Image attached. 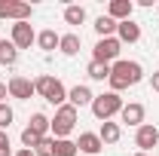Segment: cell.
<instances>
[{"label": "cell", "mask_w": 159, "mask_h": 156, "mask_svg": "<svg viewBox=\"0 0 159 156\" xmlns=\"http://www.w3.org/2000/svg\"><path fill=\"white\" fill-rule=\"evenodd\" d=\"M150 89H153V92H159V71H153V74H150Z\"/></svg>", "instance_id": "27"}, {"label": "cell", "mask_w": 159, "mask_h": 156, "mask_svg": "<svg viewBox=\"0 0 159 156\" xmlns=\"http://www.w3.org/2000/svg\"><path fill=\"white\" fill-rule=\"evenodd\" d=\"M28 129H34L37 135H43V138H46V135H49V117H46V113H34Z\"/></svg>", "instance_id": "23"}, {"label": "cell", "mask_w": 159, "mask_h": 156, "mask_svg": "<svg viewBox=\"0 0 159 156\" xmlns=\"http://www.w3.org/2000/svg\"><path fill=\"white\" fill-rule=\"evenodd\" d=\"M34 9L31 3H21V0H0V19H12V21H31Z\"/></svg>", "instance_id": "6"}, {"label": "cell", "mask_w": 159, "mask_h": 156, "mask_svg": "<svg viewBox=\"0 0 159 156\" xmlns=\"http://www.w3.org/2000/svg\"><path fill=\"white\" fill-rule=\"evenodd\" d=\"M9 40H12L16 49H31V43H37V31L31 28V21H16Z\"/></svg>", "instance_id": "7"}, {"label": "cell", "mask_w": 159, "mask_h": 156, "mask_svg": "<svg viewBox=\"0 0 159 156\" xmlns=\"http://www.w3.org/2000/svg\"><path fill=\"white\" fill-rule=\"evenodd\" d=\"M64 21L67 25H83L86 21V9L83 6H64Z\"/></svg>", "instance_id": "22"}, {"label": "cell", "mask_w": 159, "mask_h": 156, "mask_svg": "<svg viewBox=\"0 0 159 156\" xmlns=\"http://www.w3.org/2000/svg\"><path fill=\"white\" fill-rule=\"evenodd\" d=\"M132 12H135V3H132V0H110V3H107V16L113 21H129Z\"/></svg>", "instance_id": "12"}, {"label": "cell", "mask_w": 159, "mask_h": 156, "mask_svg": "<svg viewBox=\"0 0 159 156\" xmlns=\"http://www.w3.org/2000/svg\"><path fill=\"white\" fill-rule=\"evenodd\" d=\"M6 89H9V98H19V101H31V95H37L34 80H28V77H12L6 83Z\"/></svg>", "instance_id": "9"}, {"label": "cell", "mask_w": 159, "mask_h": 156, "mask_svg": "<svg viewBox=\"0 0 159 156\" xmlns=\"http://www.w3.org/2000/svg\"><path fill=\"white\" fill-rule=\"evenodd\" d=\"M40 141H43V135H37L34 129H25V132H21V147H25V150H34Z\"/></svg>", "instance_id": "25"}, {"label": "cell", "mask_w": 159, "mask_h": 156, "mask_svg": "<svg viewBox=\"0 0 159 156\" xmlns=\"http://www.w3.org/2000/svg\"><path fill=\"white\" fill-rule=\"evenodd\" d=\"M16 61H19V49L12 46V40H0V64L12 67Z\"/></svg>", "instance_id": "19"}, {"label": "cell", "mask_w": 159, "mask_h": 156, "mask_svg": "<svg viewBox=\"0 0 159 156\" xmlns=\"http://www.w3.org/2000/svg\"><path fill=\"white\" fill-rule=\"evenodd\" d=\"M74 126H77V107H74V104H61V107H55V117L49 119V132H52V138H70Z\"/></svg>", "instance_id": "3"}, {"label": "cell", "mask_w": 159, "mask_h": 156, "mask_svg": "<svg viewBox=\"0 0 159 156\" xmlns=\"http://www.w3.org/2000/svg\"><path fill=\"white\" fill-rule=\"evenodd\" d=\"M98 138H101V144H119V138H122V126L107 119V122H101Z\"/></svg>", "instance_id": "15"}, {"label": "cell", "mask_w": 159, "mask_h": 156, "mask_svg": "<svg viewBox=\"0 0 159 156\" xmlns=\"http://www.w3.org/2000/svg\"><path fill=\"white\" fill-rule=\"evenodd\" d=\"M0 147H9V135H6L3 129H0Z\"/></svg>", "instance_id": "29"}, {"label": "cell", "mask_w": 159, "mask_h": 156, "mask_svg": "<svg viewBox=\"0 0 159 156\" xmlns=\"http://www.w3.org/2000/svg\"><path fill=\"white\" fill-rule=\"evenodd\" d=\"M144 117H147V110H144V104H138V101L122 104V110H119V119H122L125 126H135V129L144 126Z\"/></svg>", "instance_id": "10"}, {"label": "cell", "mask_w": 159, "mask_h": 156, "mask_svg": "<svg viewBox=\"0 0 159 156\" xmlns=\"http://www.w3.org/2000/svg\"><path fill=\"white\" fill-rule=\"evenodd\" d=\"M119 110H122V98H119L116 92H101V95H95V101H92V113H95V119H101V122L113 119Z\"/></svg>", "instance_id": "4"}, {"label": "cell", "mask_w": 159, "mask_h": 156, "mask_svg": "<svg viewBox=\"0 0 159 156\" xmlns=\"http://www.w3.org/2000/svg\"><path fill=\"white\" fill-rule=\"evenodd\" d=\"M12 156H34V150H25V147H21L19 153H12Z\"/></svg>", "instance_id": "30"}, {"label": "cell", "mask_w": 159, "mask_h": 156, "mask_svg": "<svg viewBox=\"0 0 159 156\" xmlns=\"http://www.w3.org/2000/svg\"><path fill=\"white\" fill-rule=\"evenodd\" d=\"M12 119H16V113H12V107H9V104L3 101V104H0V129L6 132V129L12 126Z\"/></svg>", "instance_id": "26"}, {"label": "cell", "mask_w": 159, "mask_h": 156, "mask_svg": "<svg viewBox=\"0 0 159 156\" xmlns=\"http://www.w3.org/2000/svg\"><path fill=\"white\" fill-rule=\"evenodd\" d=\"M77 147H80V153H83V156H98L101 150H104V144H101L98 132H80Z\"/></svg>", "instance_id": "11"}, {"label": "cell", "mask_w": 159, "mask_h": 156, "mask_svg": "<svg viewBox=\"0 0 159 156\" xmlns=\"http://www.w3.org/2000/svg\"><path fill=\"white\" fill-rule=\"evenodd\" d=\"M141 80H144V67H141L138 61H129V58H119L110 64V92H122V89H129V86H138Z\"/></svg>", "instance_id": "1"}, {"label": "cell", "mask_w": 159, "mask_h": 156, "mask_svg": "<svg viewBox=\"0 0 159 156\" xmlns=\"http://www.w3.org/2000/svg\"><path fill=\"white\" fill-rule=\"evenodd\" d=\"M86 74H89L92 80H98V83H104V80L110 77V64H101V61H89Z\"/></svg>", "instance_id": "21"}, {"label": "cell", "mask_w": 159, "mask_h": 156, "mask_svg": "<svg viewBox=\"0 0 159 156\" xmlns=\"http://www.w3.org/2000/svg\"><path fill=\"white\" fill-rule=\"evenodd\" d=\"M80 46H83V40H80V34H61V40H58V52L61 55H77L80 52Z\"/></svg>", "instance_id": "16"}, {"label": "cell", "mask_w": 159, "mask_h": 156, "mask_svg": "<svg viewBox=\"0 0 159 156\" xmlns=\"http://www.w3.org/2000/svg\"><path fill=\"white\" fill-rule=\"evenodd\" d=\"M34 92H37L40 98H46L49 104H55V107L67 104V89H64V83L55 80V77H49V74H43V77L34 80Z\"/></svg>", "instance_id": "2"}, {"label": "cell", "mask_w": 159, "mask_h": 156, "mask_svg": "<svg viewBox=\"0 0 159 156\" xmlns=\"http://www.w3.org/2000/svg\"><path fill=\"white\" fill-rule=\"evenodd\" d=\"M80 147L77 141H70V138H55V156H77Z\"/></svg>", "instance_id": "20"}, {"label": "cell", "mask_w": 159, "mask_h": 156, "mask_svg": "<svg viewBox=\"0 0 159 156\" xmlns=\"http://www.w3.org/2000/svg\"><path fill=\"white\" fill-rule=\"evenodd\" d=\"M0 156H12V147H0Z\"/></svg>", "instance_id": "31"}, {"label": "cell", "mask_w": 159, "mask_h": 156, "mask_svg": "<svg viewBox=\"0 0 159 156\" xmlns=\"http://www.w3.org/2000/svg\"><path fill=\"white\" fill-rule=\"evenodd\" d=\"M34 156H55V138L46 135L37 147H34Z\"/></svg>", "instance_id": "24"}, {"label": "cell", "mask_w": 159, "mask_h": 156, "mask_svg": "<svg viewBox=\"0 0 159 156\" xmlns=\"http://www.w3.org/2000/svg\"><path fill=\"white\" fill-rule=\"evenodd\" d=\"M116 28H119V21H113L110 16H98V19H95V34H98L101 40L104 37H116Z\"/></svg>", "instance_id": "17"}, {"label": "cell", "mask_w": 159, "mask_h": 156, "mask_svg": "<svg viewBox=\"0 0 159 156\" xmlns=\"http://www.w3.org/2000/svg\"><path fill=\"white\" fill-rule=\"evenodd\" d=\"M116 40L119 43H138L141 40V25L138 21H119V28H116Z\"/></svg>", "instance_id": "14"}, {"label": "cell", "mask_w": 159, "mask_h": 156, "mask_svg": "<svg viewBox=\"0 0 159 156\" xmlns=\"http://www.w3.org/2000/svg\"><path fill=\"white\" fill-rule=\"evenodd\" d=\"M135 156H150V153H141V150H138V153H135Z\"/></svg>", "instance_id": "32"}, {"label": "cell", "mask_w": 159, "mask_h": 156, "mask_svg": "<svg viewBox=\"0 0 159 156\" xmlns=\"http://www.w3.org/2000/svg\"><path fill=\"white\" fill-rule=\"evenodd\" d=\"M6 95H9V89H6V83H0V104L6 101Z\"/></svg>", "instance_id": "28"}, {"label": "cell", "mask_w": 159, "mask_h": 156, "mask_svg": "<svg viewBox=\"0 0 159 156\" xmlns=\"http://www.w3.org/2000/svg\"><path fill=\"white\" fill-rule=\"evenodd\" d=\"M92 101H95V95H92V89L89 86H74V89H67V104H74V107H92Z\"/></svg>", "instance_id": "13"}, {"label": "cell", "mask_w": 159, "mask_h": 156, "mask_svg": "<svg viewBox=\"0 0 159 156\" xmlns=\"http://www.w3.org/2000/svg\"><path fill=\"white\" fill-rule=\"evenodd\" d=\"M0 40H3V37H0Z\"/></svg>", "instance_id": "33"}, {"label": "cell", "mask_w": 159, "mask_h": 156, "mask_svg": "<svg viewBox=\"0 0 159 156\" xmlns=\"http://www.w3.org/2000/svg\"><path fill=\"white\" fill-rule=\"evenodd\" d=\"M58 40H61V34H55L52 28H46V31L37 34V46L43 52H52V49H58Z\"/></svg>", "instance_id": "18"}, {"label": "cell", "mask_w": 159, "mask_h": 156, "mask_svg": "<svg viewBox=\"0 0 159 156\" xmlns=\"http://www.w3.org/2000/svg\"><path fill=\"white\" fill-rule=\"evenodd\" d=\"M119 52H122V43L116 37H104L95 43V49H92V61H101V64H113L119 61Z\"/></svg>", "instance_id": "5"}, {"label": "cell", "mask_w": 159, "mask_h": 156, "mask_svg": "<svg viewBox=\"0 0 159 156\" xmlns=\"http://www.w3.org/2000/svg\"><path fill=\"white\" fill-rule=\"evenodd\" d=\"M135 144L141 147V153H147V150L159 147V129L153 126V122H144L138 132H135Z\"/></svg>", "instance_id": "8"}]
</instances>
